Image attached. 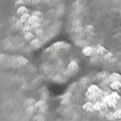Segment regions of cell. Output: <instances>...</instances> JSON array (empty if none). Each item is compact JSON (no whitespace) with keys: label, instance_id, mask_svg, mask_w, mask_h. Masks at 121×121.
I'll list each match as a JSON object with an SVG mask.
<instances>
[{"label":"cell","instance_id":"cell-2","mask_svg":"<svg viewBox=\"0 0 121 121\" xmlns=\"http://www.w3.org/2000/svg\"><path fill=\"white\" fill-rule=\"evenodd\" d=\"M68 0H0V55L28 57L64 28Z\"/></svg>","mask_w":121,"mask_h":121},{"label":"cell","instance_id":"cell-3","mask_svg":"<svg viewBox=\"0 0 121 121\" xmlns=\"http://www.w3.org/2000/svg\"><path fill=\"white\" fill-rule=\"evenodd\" d=\"M51 97L28 57L0 55V121H51Z\"/></svg>","mask_w":121,"mask_h":121},{"label":"cell","instance_id":"cell-1","mask_svg":"<svg viewBox=\"0 0 121 121\" xmlns=\"http://www.w3.org/2000/svg\"><path fill=\"white\" fill-rule=\"evenodd\" d=\"M64 28L85 64L121 73V0H68Z\"/></svg>","mask_w":121,"mask_h":121},{"label":"cell","instance_id":"cell-4","mask_svg":"<svg viewBox=\"0 0 121 121\" xmlns=\"http://www.w3.org/2000/svg\"><path fill=\"white\" fill-rule=\"evenodd\" d=\"M51 121H121V73L96 69L73 80Z\"/></svg>","mask_w":121,"mask_h":121},{"label":"cell","instance_id":"cell-5","mask_svg":"<svg viewBox=\"0 0 121 121\" xmlns=\"http://www.w3.org/2000/svg\"><path fill=\"white\" fill-rule=\"evenodd\" d=\"M84 64L81 53L72 43L56 41L45 45L35 65L45 84H71L78 77Z\"/></svg>","mask_w":121,"mask_h":121}]
</instances>
